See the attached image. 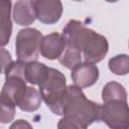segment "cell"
Listing matches in <instances>:
<instances>
[{"instance_id":"cell-12","label":"cell","mask_w":129,"mask_h":129,"mask_svg":"<svg viewBox=\"0 0 129 129\" xmlns=\"http://www.w3.org/2000/svg\"><path fill=\"white\" fill-rule=\"evenodd\" d=\"M41 105V96L33 87H27L24 94L20 98L17 106L24 112H33L39 109Z\"/></svg>"},{"instance_id":"cell-6","label":"cell","mask_w":129,"mask_h":129,"mask_svg":"<svg viewBox=\"0 0 129 129\" xmlns=\"http://www.w3.org/2000/svg\"><path fill=\"white\" fill-rule=\"evenodd\" d=\"M36 18L45 24H53L59 20L62 13V4L55 0L33 1Z\"/></svg>"},{"instance_id":"cell-11","label":"cell","mask_w":129,"mask_h":129,"mask_svg":"<svg viewBox=\"0 0 129 129\" xmlns=\"http://www.w3.org/2000/svg\"><path fill=\"white\" fill-rule=\"evenodd\" d=\"M10 11L11 1L0 0V46H4L9 42L12 33Z\"/></svg>"},{"instance_id":"cell-13","label":"cell","mask_w":129,"mask_h":129,"mask_svg":"<svg viewBox=\"0 0 129 129\" xmlns=\"http://www.w3.org/2000/svg\"><path fill=\"white\" fill-rule=\"evenodd\" d=\"M48 72V67L42 62L31 61L25 64V81L32 85H40Z\"/></svg>"},{"instance_id":"cell-19","label":"cell","mask_w":129,"mask_h":129,"mask_svg":"<svg viewBox=\"0 0 129 129\" xmlns=\"http://www.w3.org/2000/svg\"><path fill=\"white\" fill-rule=\"evenodd\" d=\"M12 62L11 55L8 50L5 48H0V74L5 73L6 69L9 67V64Z\"/></svg>"},{"instance_id":"cell-10","label":"cell","mask_w":129,"mask_h":129,"mask_svg":"<svg viewBox=\"0 0 129 129\" xmlns=\"http://www.w3.org/2000/svg\"><path fill=\"white\" fill-rule=\"evenodd\" d=\"M36 18L33 1H17L13 8V19L19 25H29Z\"/></svg>"},{"instance_id":"cell-17","label":"cell","mask_w":129,"mask_h":129,"mask_svg":"<svg viewBox=\"0 0 129 129\" xmlns=\"http://www.w3.org/2000/svg\"><path fill=\"white\" fill-rule=\"evenodd\" d=\"M15 116V105L7 98L0 95V122L9 123Z\"/></svg>"},{"instance_id":"cell-9","label":"cell","mask_w":129,"mask_h":129,"mask_svg":"<svg viewBox=\"0 0 129 129\" xmlns=\"http://www.w3.org/2000/svg\"><path fill=\"white\" fill-rule=\"evenodd\" d=\"M5 83L1 90L0 95L10 100L15 106H17L20 98L26 90L25 81L16 76H5Z\"/></svg>"},{"instance_id":"cell-20","label":"cell","mask_w":129,"mask_h":129,"mask_svg":"<svg viewBox=\"0 0 129 129\" xmlns=\"http://www.w3.org/2000/svg\"><path fill=\"white\" fill-rule=\"evenodd\" d=\"M9 129H33V128L31 127V125H30L27 121L20 119V120H16V121L10 126Z\"/></svg>"},{"instance_id":"cell-1","label":"cell","mask_w":129,"mask_h":129,"mask_svg":"<svg viewBox=\"0 0 129 129\" xmlns=\"http://www.w3.org/2000/svg\"><path fill=\"white\" fill-rule=\"evenodd\" d=\"M102 105L87 99L82 89L69 86L62 110L64 117L74 118L86 126L101 120Z\"/></svg>"},{"instance_id":"cell-3","label":"cell","mask_w":129,"mask_h":129,"mask_svg":"<svg viewBox=\"0 0 129 129\" xmlns=\"http://www.w3.org/2000/svg\"><path fill=\"white\" fill-rule=\"evenodd\" d=\"M42 38L40 31L34 28H24L19 30L16 41V55L19 61H36L39 56V43Z\"/></svg>"},{"instance_id":"cell-14","label":"cell","mask_w":129,"mask_h":129,"mask_svg":"<svg viewBox=\"0 0 129 129\" xmlns=\"http://www.w3.org/2000/svg\"><path fill=\"white\" fill-rule=\"evenodd\" d=\"M102 99L105 102L118 100L122 102H127V93L122 85L117 82H109L103 89Z\"/></svg>"},{"instance_id":"cell-8","label":"cell","mask_w":129,"mask_h":129,"mask_svg":"<svg viewBox=\"0 0 129 129\" xmlns=\"http://www.w3.org/2000/svg\"><path fill=\"white\" fill-rule=\"evenodd\" d=\"M64 41L61 34L52 32L48 35L42 36L39 43V53L45 58L55 59L58 58L64 49Z\"/></svg>"},{"instance_id":"cell-2","label":"cell","mask_w":129,"mask_h":129,"mask_svg":"<svg viewBox=\"0 0 129 129\" xmlns=\"http://www.w3.org/2000/svg\"><path fill=\"white\" fill-rule=\"evenodd\" d=\"M38 87L41 99L50 111L56 115H62L68 91L66 77L59 71L48 68L44 81Z\"/></svg>"},{"instance_id":"cell-7","label":"cell","mask_w":129,"mask_h":129,"mask_svg":"<svg viewBox=\"0 0 129 129\" xmlns=\"http://www.w3.org/2000/svg\"><path fill=\"white\" fill-rule=\"evenodd\" d=\"M99 78V69L89 62L79 63L72 70V80L76 87L85 89L94 85Z\"/></svg>"},{"instance_id":"cell-5","label":"cell","mask_w":129,"mask_h":129,"mask_svg":"<svg viewBox=\"0 0 129 129\" xmlns=\"http://www.w3.org/2000/svg\"><path fill=\"white\" fill-rule=\"evenodd\" d=\"M108 46L106 37L91 29L85 40L82 56H84L86 62L95 64L105 57L108 52Z\"/></svg>"},{"instance_id":"cell-16","label":"cell","mask_w":129,"mask_h":129,"mask_svg":"<svg viewBox=\"0 0 129 129\" xmlns=\"http://www.w3.org/2000/svg\"><path fill=\"white\" fill-rule=\"evenodd\" d=\"M109 69L115 75H126L129 71V59L127 54H119L109 60Z\"/></svg>"},{"instance_id":"cell-4","label":"cell","mask_w":129,"mask_h":129,"mask_svg":"<svg viewBox=\"0 0 129 129\" xmlns=\"http://www.w3.org/2000/svg\"><path fill=\"white\" fill-rule=\"evenodd\" d=\"M101 120L111 129L129 128V110L127 102L112 100L105 102L102 106Z\"/></svg>"},{"instance_id":"cell-15","label":"cell","mask_w":129,"mask_h":129,"mask_svg":"<svg viewBox=\"0 0 129 129\" xmlns=\"http://www.w3.org/2000/svg\"><path fill=\"white\" fill-rule=\"evenodd\" d=\"M59 62L66 67L69 70H73L75 67H77L79 63H81L82 60V53L79 51H76L71 48L64 47L61 54L58 57Z\"/></svg>"},{"instance_id":"cell-18","label":"cell","mask_w":129,"mask_h":129,"mask_svg":"<svg viewBox=\"0 0 129 129\" xmlns=\"http://www.w3.org/2000/svg\"><path fill=\"white\" fill-rule=\"evenodd\" d=\"M57 129H87V126L74 118L63 116L58 121Z\"/></svg>"}]
</instances>
